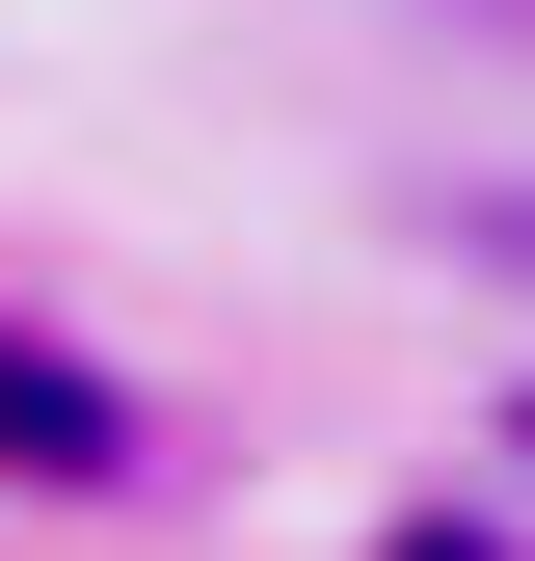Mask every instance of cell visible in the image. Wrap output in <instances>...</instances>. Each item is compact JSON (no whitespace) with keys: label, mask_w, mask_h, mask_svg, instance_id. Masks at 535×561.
<instances>
[{"label":"cell","mask_w":535,"mask_h":561,"mask_svg":"<svg viewBox=\"0 0 535 561\" xmlns=\"http://www.w3.org/2000/svg\"><path fill=\"white\" fill-rule=\"evenodd\" d=\"M0 455H27V481H134V401L54 375V347H0Z\"/></svg>","instance_id":"obj_1"}]
</instances>
